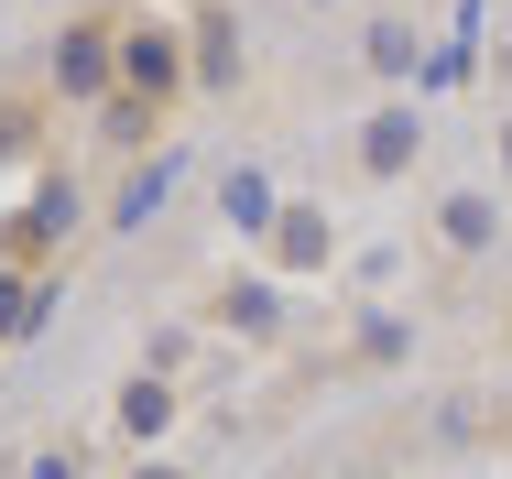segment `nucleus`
<instances>
[{
	"mask_svg": "<svg viewBox=\"0 0 512 479\" xmlns=\"http://www.w3.org/2000/svg\"><path fill=\"white\" fill-rule=\"evenodd\" d=\"M502 164H512V120H502Z\"/></svg>",
	"mask_w": 512,
	"mask_h": 479,
	"instance_id": "8",
	"label": "nucleus"
},
{
	"mask_svg": "<svg viewBox=\"0 0 512 479\" xmlns=\"http://www.w3.org/2000/svg\"><path fill=\"white\" fill-rule=\"evenodd\" d=\"M66 88H109V22H88V33L66 44Z\"/></svg>",
	"mask_w": 512,
	"mask_h": 479,
	"instance_id": "5",
	"label": "nucleus"
},
{
	"mask_svg": "<svg viewBox=\"0 0 512 479\" xmlns=\"http://www.w3.org/2000/svg\"><path fill=\"white\" fill-rule=\"evenodd\" d=\"M360 55H371V77H414V55H425V44H414L404 22H371V44H360Z\"/></svg>",
	"mask_w": 512,
	"mask_h": 479,
	"instance_id": "4",
	"label": "nucleus"
},
{
	"mask_svg": "<svg viewBox=\"0 0 512 479\" xmlns=\"http://www.w3.org/2000/svg\"><path fill=\"white\" fill-rule=\"evenodd\" d=\"M414 153H425V131H414V109H382V120L360 131V175H404Z\"/></svg>",
	"mask_w": 512,
	"mask_h": 479,
	"instance_id": "3",
	"label": "nucleus"
},
{
	"mask_svg": "<svg viewBox=\"0 0 512 479\" xmlns=\"http://www.w3.org/2000/svg\"><path fill=\"white\" fill-rule=\"evenodd\" d=\"M284 262H295V273L327 262V218H284Z\"/></svg>",
	"mask_w": 512,
	"mask_h": 479,
	"instance_id": "6",
	"label": "nucleus"
},
{
	"mask_svg": "<svg viewBox=\"0 0 512 479\" xmlns=\"http://www.w3.org/2000/svg\"><path fill=\"white\" fill-rule=\"evenodd\" d=\"M436 240H447V251H491V240H502V207H491L480 186L436 196Z\"/></svg>",
	"mask_w": 512,
	"mask_h": 479,
	"instance_id": "2",
	"label": "nucleus"
},
{
	"mask_svg": "<svg viewBox=\"0 0 512 479\" xmlns=\"http://www.w3.org/2000/svg\"><path fill=\"white\" fill-rule=\"evenodd\" d=\"M229 218H240V229H262V218H273V196H262V175H229Z\"/></svg>",
	"mask_w": 512,
	"mask_h": 479,
	"instance_id": "7",
	"label": "nucleus"
},
{
	"mask_svg": "<svg viewBox=\"0 0 512 479\" xmlns=\"http://www.w3.org/2000/svg\"><path fill=\"white\" fill-rule=\"evenodd\" d=\"M120 77H131L142 109H164V98H175V33H164V22H131V33H120Z\"/></svg>",
	"mask_w": 512,
	"mask_h": 479,
	"instance_id": "1",
	"label": "nucleus"
}]
</instances>
